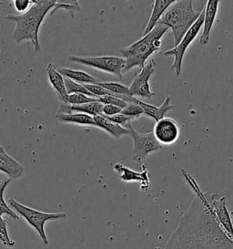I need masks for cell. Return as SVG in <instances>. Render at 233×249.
Returning a JSON list of instances; mask_svg holds the SVG:
<instances>
[{
	"instance_id": "6da1fadb",
	"label": "cell",
	"mask_w": 233,
	"mask_h": 249,
	"mask_svg": "<svg viewBox=\"0 0 233 249\" xmlns=\"http://www.w3.org/2000/svg\"><path fill=\"white\" fill-rule=\"evenodd\" d=\"M181 170L196 196L164 249H233V238L219 226L211 206L217 195L202 192L192 176Z\"/></svg>"
},
{
	"instance_id": "7a4b0ae2",
	"label": "cell",
	"mask_w": 233,
	"mask_h": 249,
	"mask_svg": "<svg viewBox=\"0 0 233 249\" xmlns=\"http://www.w3.org/2000/svg\"><path fill=\"white\" fill-rule=\"evenodd\" d=\"M56 0H33V5L28 12L18 15H7L6 19L15 23L12 37L15 42L20 44L30 41L36 53L41 52L39 43V30L46 16L55 7Z\"/></svg>"
},
{
	"instance_id": "3957f363",
	"label": "cell",
	"mask_w": 233,
	"mask_h": 249,
	"mask_svg": "<svg viewBox=\"0 0 233 249\" xmlns=\"http://www.w3.org/2000/svg\"><path fill=\"white\" fill-rule=\"evenodd\" d=\"M169 30L167 27L158 24L154 30L148 35L139 38L134 43L120 49L122 58L126 61L124 74L127 73L132 69L138 67L142 69L145 66L147 60L155 52H160L162 37Z\"/></svg>"
},
{
	"instance_id": "277c9868",
	"label": "cell",
	"mask_w": 233,
	"mask_h": 249,
	"mask_svg": "<svg viewBox=\"0 0 233 249\" xmlns=\"http://www.w3.org/2000/svg\"><path fill=\"white\" fill-rule=\"evenodd\" d=\"M202 12L193 8V1L179 0L168 8L159 24L170 29L174 37V47L182 41L185 34L194 25Z\"/></svg>"
},
{
	"instance_id": "5b68a950",
	"label": "cell",
	"mask_w": 233,
	"mask_h": 249,
	"mask_svg": "<svg viewBox=\"0 0 233 249\" xmlns=\"http://www.w3.org/2000/svg\"><path fill=\"white\" fill-rule=\"evenodd\" d=\"M7 204L14 209L17 214L28 222L29 226L33 227L45 246L49 245L48 236L45 232V224L50 221L67 219V215L66 213H44L33 209L27 205H22L13 198L7 200Z\"/></svg>"
},
{
	"instance_id": "8992f818",
	"label": "cell",
	"mask_w": 233,
	"mask_h": 249,
	"mask_svg": "<svg viewBox=\"0 0 233 249\" xmlns=\"http://www.w3.org/2000/svg\"><path fill=\"white\" fill-rule=\"evenodd\" d=\"M68 59L77 64L89 67L106 73L114 75L117 78H122L126 61L123 58L116 56H95V57H82L70 55Z\"/></svg>"
},
{
	"instance_id": "52a82bcc",
	"label": "cell",
	"mask_w": 233,
	"mask_h": 249,
	"mask_svg": "<svg viewBox=\"0 0 233 249\" xmlns=\"http://www.w3.org/2000/svg\"><path fill=\"white\" fill-rule=\"evenodd\" d=\"M203 22L204 8L202 9V12L200 16V18H198V20L189 29V31L185 34V36L183 37L182 41L179 43V45L176 46L174 48H172V49H170V50H168V51L162 52V54L166 57L173 56L174 59H173V63H172L170 68H171V70L174 71L177 76H180L182 73V62H183L185 53L187 52V50L189 49V47L191 45V43L195 40V38L199 35V33L200 32V30L203 27Z\"/></svg>"
},
{
	"instance_id": "ba28073f",
	"label": "cell",
	"mask_w": 233,
	"mask_h": 249,
	"mask_svg": "<svg viewBox=\"0 0 233 249\" xmlns=\"http://www.w3.org/2000/svg\"><path fill=\"white\" fill-rule=\"evenodd\" d=\"M130 136L133 140V160L140 163L144 161L146 158L154 152L160 150L161 145L154 136L153 132L148 133H141L138 132L130 125Z\"/></svg>"
},
{
	"instance_id": "9c48e42d",
	"label": "cell",
	"mask_w": 233,
	"mask_h": 249,
	"mask_svg": "<svg viewBox=\"0 0 233 249\" xmlns=\"http://www.w3.org/2000/svg\"><path fill=\"white\" fill-rule=\"evenodd\" d=\"M156 66H157L156 61L154 59H150L149 62L146 63L145 66L140 69L139 72L136 74L134 81H132L130 86V90L132 97L150 99L155 95V92L152 91L150 88V79L154 73Z\"/></svg>"
},
{
	"instance_id": "30bf717a",
	"label": "cell",
	"mask_w": 233,
	"mask_h": 249,
	"mask_svg": "<svg viewBox=\"0 0 233 249\" xmlns=\"http://www.w3.org/2000/svg\"><path fill=\"white\" fill-rule=\"evenodd\" d=\"M153 133L160 145H172L181 136V126L174 119L164 117L156 123Z\"/></svg>"
},
{
	"instance_id": "8fae6325",
	"label": "cell",
	"mask_w": 233,
	"mask_h": 249,
	"mask_svg": "<svg viewBox=\"0 0 233 249\" xmlns=\"http://www.w3.org/2000/svg\"><path fill=\"white\" fill-rule=\"evenodd\" d=\"M114 170L118 174L119 179L125 183L137 182L140 183L141 190L147 191L150 187V173L144 164H141V172H136L132 169L125 166L122 162L114 164Z\"/></svg>"
},
{
	"instance_id": "7c38bea8",
	"label": "cell",
	"mask_w": 233,
	"mask_h": 249,
	"mask_svg": "<svg viewBox=\"0 0 233 249\" xmlns=\"http://www.w3.org/2000/svg\"><path fill=\"white\" fill-rule=\"evenodd\" d=\"M211 206L219 226L233 239V217L227 208L225 196L217 197L216 196L211 201Z\"/></svg>"
},
{
	"instance_id": "4fadbf2b",
	"label": "cell",
	"mask_w": 233,
	"mask_h": 249,
	"mask_svg": "<svg viewBox=\"0 0 233 249\" xmlns=\"http://www.w3.org/2000/svg\"><path fill=\"white\" fill-rule=\"evenodd\" d=\"M218 0H209L206 3L204 8V22L202 27V33L200 37V43L206 45L209 43L211 38V30L213 29L214 23L217 19L218 12Z\"/></svg>"
},
{
	"instance_id": "5bb4252c",
	"label": "cell",
	"mask_w": 233,
	"mask_h": 249,
	"mask_svg": "<svg viewBox=\"0 0 233 249\" xmlns=\"http://www.w3.org/2000/svg\"><path fill=\"white\" fill-rule=\"evenodd\" d=\"M131 103H138V105H140L141 108L144 110V115L147 117L151 118L156 123L165 117L166 113H167L169 110L175 109V105H172L170 103V97L167 95L165 97L164 102L160 106H154L151 104L144 103L135 97H133Z\"/></svg>"
},
{
	"instance_id": "9a60e30c",
	"label": "cell",
	"mask_w": 233,
	"mask_h": 249,
	"mask_svg": "<svg viewBox=\"0 0 233 249\" xmlns=\"http://www.w3.org/2000/svg\"><path fill=\"white\" fill-rule=\"evenodd\" d=\"M24 166L15 160L4 148L0 147V172L8 176V179H17L21 177L24 173Z\"/></svg>"
},
{
	"instance_id": "2e32d148",
	"label": "cell",
	"mask_w": 233,
	"mask_h": 249,
	"mask_svg": "<svg viewBox=\"0 0 233 249\" xmlns=\"http://www.w3.org/2000/svg\"><path fill=\"white\" fill-rule=\"evenodd\" d=\"M48 80L54 91L58 96L60 103H65L67 92L66 89L65 77L62 76L57 69V66L53 63H50L47 66Z\"/></svg>"
},
{
	"instance_id": "e0dca14e",
	"label": "cell",
	"mask_w": 233,
	"mask_h": 249,
	"mask_svg": "<svg viewBox=\"0 0 233 249\" xmlns=\"http://www.w3.org/2000/svg\"><path fill=\"white\" fill-rule=\"evenodd\" d=\"M175 0H155L153 3L152 11L150 17L149 18V21L146 25L145 30L142 33V37L148 35L150 32H151L157 25L160 23V19L166 13L168 8L174 3Z\"/></svg>"
},
{
	"instance_id": "ac0fdd59",
	"label": "cell",
	"mask_w": 233,
	"mask_h": 249,
	"mask_svg": "<svg viewBox=\"0 0 233 249\" xmlns=\"http://www.w3.org/2000/svg\"><path fill=\"white\" fill-rule=\"evenodd\" d=\"M103 104L100 102L96 103H87L82 105H69L67 103H60L58 113H71L73 111L85 113L90 116H96L99 114H102Z\"/></svg>"
},
{
	"instance_id": "d6986e66",
	"label": "cell",
	"mask_w": 233,
	"mask_h": 249,
	"mask_svg": "<svg viewBox=\"0 0 233 249\" xmlns=\"http://www.w3.org/2000/svg\"><path fill=\"white\" fill-rule=\"evenodd\" d=\"M94 121L98 128L101 129L103 131L108 132L109 135H111L114 138H120L125 135H130V130L127 128H124L120 125L116 124L109 121V119L105 117L102 114H99L94 116Z\"/></svg>"
},
{
	"instance_id": "ffe728a7",
	"label": "cell",
	"mask_w": 233,
	"mask_h": 249,
	"mask_svg": "<svg viewBox=\"0 0 233 249\" xmlns=\"http://www.w3.org/2000/svg\"><path fill=\"white\" fill-rule=\"evenodd\" d=\"M58 71L61 73L62 76L65 78H67L71 81H75L77 83H80L82 85L86 84H99L101 81L99 79L95 78L91 76L90 74L87 73L86 71H79V70H71V69H67V68H61V67H57Z\"/></svg>"
},
{
	"instance_id": "44dd1931",
	"label": "cell",
	"mask_w": 233,
	"mask_h": 249,
	"mask_svg": "<svg viewBox=\"0 0 233 249\" xmlns=\"http://www.w3.org/2000/svg\"><path fill=\"white\" fill-rule=\"evenodd\" d=\"M56 117L60 123L70 124L88 125L97 127L93 116L80 112L71 113H57Z\"/></svg>"
},
{
	"instance_id": "7402d4cb",
	"label": "cell",
	"mask_w": 233,
	"mask_h": 249,
	"mask_svg": "<svg viewBox=\"0 0 233 249\" xmlns=\"http://www.w3.org/2000/svg\"><path fill=\"white\" fill-rule=\"evenodd\" d=\"M10 181H11V179H5L0 183V215L1 216L8 215L14 220H19L20 219L19 215L11 209V207L5 201V198H4L5 190H6L7 185L10 183Z\"/></svg>"
},
{
	"instance_id": "603a6c76",
	"label": "cell",
	"mask_w": 233,
	"mask_h": 249,
	"mask_svg": "<svg viewBox=\"0 0 233 249\" xmlns=\"http://www.w3.org/2000/svg\"><path fill=\"white\" fill-rule=\"evenodd\" d=\"M100 86L107 89L112 95L118 96H131L130 87H127L121 83L115 82V81H108V82H100Z\"/></svg>"
},
{
	"instance_id": "cb8c5ba5",
	"label": "cell",
	"mask_w": 233,
	"mask_h": 249,
	"mask_svg": "<svg viewBox=\"0 0 233 249\" xmlns=\"http://www.w3.org/2000/svg\"><path fill=\"white\" fill-rule=\"evenodd\" d=\"M96 102H99V99L89 97L85 94H81V93H73V94H67L64 103L69 104V105H82V104L96 103Z\"/></svg>"
},
{
	"instance_id": "d4e9b609",
	"label": "cell",
	"mask_w": 233,
	"mask_h": 249,
	"mask_svg": "<svg viewBox=\"0 0 233 249\" xmlns=\"http://www.w3.org/2000/svg\"><path fill=\"white\" fill-rule=\"evenodd\" d=\"M58 10H67L73 17L74 12L80 11V4L78 1H57L55 7L51 10L50 15L55 14Z\"/></svg>"
},
{
	"instance_id": "484cf974",
	"label": "cell",
	"mask_w": 233,
	"mask_h": 249,
	"mask_svg": "<svg viewBox=\"0 0 233 249\" xmlns=\"http://www.w3.org/2000/svg\"><path fill=\"white\" fill-rule=\"evenodd\" d=\"M65 84L66 89H67V94L81 93V94H85V95L95 98L94 96L92 95V94L87 90V88H86L84 85H82V84L77 83V82L71 81V80H69V79H67V78H65ZM96 99H97V98H96Z\"/></svg>"
},
{
	"instance_id": "4316f807",
	"label": "cell",
	"mask_w": 233,
	"mask_h": 249,
	"mask_svg": "<svg viewBox=\"0 0 233 249\" xmlns=\"http://www.w3.org/2000/svg\"><path fill=\"white\" fill-rule=\"evenodd\" d=\"M121 113L128 117L131 118L132 120H137L142 115H144V110L138 103H128V105L124 108Z\"/></svg>"
},
{
	"instance_id": "83f0119b",
	"label": "cell",
	"mask_w": 233,
	"mask_h": 249,
	"mask_svg": "<svg viewBox=\"0 0 233 249\" xmlns=\"http://www.w3.org/2000/svg\"><path fill=\"white\" fill-rule=\"evenodd\" d=\"M0 241L7 248H13L16 245V242L12 240L8 234L7 222L0 215Z\"/></svg>"
},
{
	"instance_id": "f1b7e54d",
	"label": "cell",
	"mask_w": 233,
	"mask_h": 249,
	"mask_svg": "<svg viewBox=\"0 0 233 249\" xmlns=\"http://www.w3.org/2000/svg\"><path fill=\"white\" fill-rule=\"evenodd\" d=\"M99 102L102 103L103 105H113L118 107L123 110L124 108L128 105V103L120 99L118 96L116 95H106L99 98Z\"/></svg>"
},
{
	"instance_id": "f546056e",
	"label": "cell",
	"mask_w": 233,
	"mask_h": 249,
	"mask_svg": "<svg viewBox=\"0 0 233 249\" xmlns=\"http://www.w3.org/2000/svg\"><path fill=\"white\" fill-rule=\"evenodd\" d=\"M84 86L97 99L103 97V96L112 95L109 91L104 88H102L101 86H100L99 84H86Z\"/></svg>"
},
{
	"instance_id": "4dcf8cb0",
	"label": "cell",
	"mask_w": 233,
	"mask_h": 249,
	"mask_svg": "<svg viewBox=\"0 0 233 249\" xmlns=\"http://www.w3.org/2000/svg\"><path fill=\"white\" fill-rule=\"evenodd\" d=\"M107 118L109 119V121H111L112 123L120 125V126H122L124 128H127V129L129 128V126L131 124V122L133 121L131 118L128 117V116L124 115L122 113H118V114H116L114 116Z\"/></svg>"
},
{
	"instance_id": "1f68e13d",
	"label": "cell",
	"mask_w": 233,
	"mask_h": 249,
	"mask_svg": "<svg viewBox=\"0 0 233 249\" xmlns=\"http://www.w3.org/2000/svg\"><path fill=\"white\" fill-rule=\"evenodd\" d=\"M32 5H33L32 0H14L13 1L15 9L21 14L28 12L32 7Z\"/></svg>"
},
{
	"instance_id": "d6a6232c",
	"label": "cell",
	"mask_w": 233,
	"mask_h": 249,
	"mask_svg": "<svg viewBox=\"0 0 233 249\" xmlns=\"http://www.w3.org/2000/svg\"><path fill=\"white\" fill-rule=\"evenodd\" d=\"M122 109L113 106V105H104L103 106V110H102V115L106 116V117H111L114 116L118 113H121Z\"/></svg>"
},
{
	"instance_id": "836d02e7",
	"label": "cell",
	"mask_w": 233,
	"mask_h": 249,
	"mask_svg": "<svg viewBox=\"0 0 233 249\" xmlns=\"http://www.w3.org/2000/svg\"><path fill=\"white\" fill-rule=\"evenodd\" d=\"M2 146V145H1V144H0V147Z\"/></svg>"
}]
</instances>
